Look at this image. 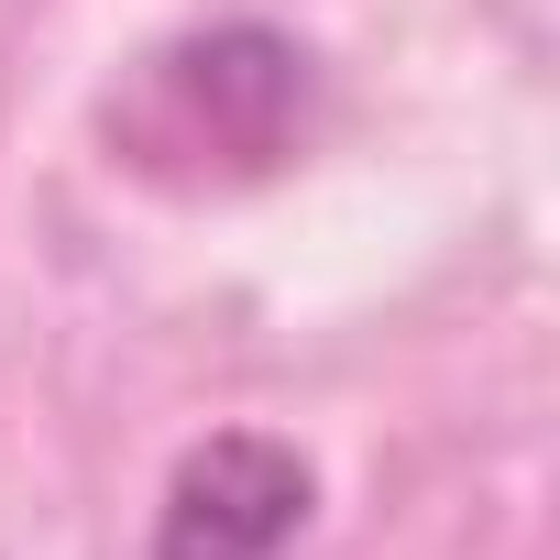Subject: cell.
<instances>
[{
  "label": "cell",
  "mask_w": 560,
  "mask_h": 560,
  "mask_svg": "<svg viewBox=\"0 0 560 560\" xmlns=\"http://www.w3.org/2000/svg\"><path fill=\"white\" fill-rule=\"evenodd\" d=\"M319 505V472L275 429H209L154 505V560H287Z\"/></svg>",
  "instance_id": "cell-1"
}]
</instances>
